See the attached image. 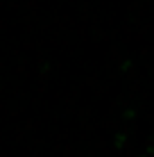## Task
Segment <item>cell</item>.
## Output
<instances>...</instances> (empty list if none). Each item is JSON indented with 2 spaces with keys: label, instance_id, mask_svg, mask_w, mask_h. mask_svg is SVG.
<instances>
[{
  "label": "cell",
  "instance_id": "1",
  "mask_svg": "<svg viewBox=\"0 0 154 157\" xmlns=\"http://www.w3.org/2000/svg\"><path fill=\"white\" fill-rule=\"evenodd\" d=\"M123 118H136V109H125L123 112Z\"/></svg>",
  "mask_w": 154,
  "mask_h": 157
},
{
  "label": "cell",
  "instance_id": "3",
  "mask_svg": "<svg viewBox=\"0 0 154 157\" xmlns=\"http://www.w3.org/2000/svg\"><path fill=\"white\" fill-rule=\"evenodd\" d=\"M138 157H150V155H138Z\"/></svg>",
  "mask_w": 154,
  "mask_h": 157
},
{
  "label": "cell",
  "instance_id": "2",
  "mask_svg": "<svg viewBox=\"0 0 154 157\" xmlns=\"http://www.w3.org/2000/svg\"><path fill=\"white\" fill-rule=\"evenodd\" d=\"M123 144H125V134H116V148H120Z\"/></svg>",
  "mask_w": 154,
  "mask_h": 157
}]
</instances>
